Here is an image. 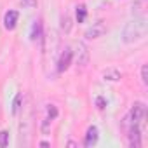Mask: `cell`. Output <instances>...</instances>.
<instances>
[{
  "instance_id": "13",
  "label": "cell",
  "mask_w": 148,
  "mask_h": 148,
  "mask_svg": "<svg viewBox=\"0 0 148 148\" xmlns=\"http://www.w3.org/2000/svg\"><path fill=\"white\" fill-rule=\"evenodd\" d=\"M9 145V132L7 131H0V146H7Z\"/></svg>"
},
{
  "instance_id": "7",
  "label": "cell",
  "mask_w": 148,
  "mask_h": 148,
  "mask_svg": "<svg viewBox=\"0 0 148 148\" xmlns=\"http://www.w3.org/2000/svg\"><path fill=\"white\" fill-rule=\"evenodd\" d=\"M18 18H19V14H18L16 11H9V12L5 14V18H4L5 28H7V30H14V28H16V23H18Z\"/></svg>"
},
{
  "instance_id": "6",
  "label": "cell",
  "mask_w": 148,
  "mask_h": 148,
  "mask_svg": "<svg viewBox=\"0 0 148 148\" xmlns=\"http://www.w3.org/2000/svg\"><path fill=\"white\" fill-rule=\"evenodd\" d=\"M77 61H79L80 66H86L87 61H89V51H87V47L84 44L77 45Z\"/></svg>"
},
{
  "instance_id": "1",
  "label": "cell",
  "mask_w": 148,
  "mask_h": 148,
  "mask_svg": "<svg viewBox=\"0 0 148 148\" xmlns=\"http://www.w3.org/2000/svg\"><path fill=\"white\" fill-rule=\"evenodd\" d=\"M145 35H146V18H145V16H139V18L131 19V21L124 26V32H122V38H124L125 44L138 42V40H141Z\"/></svg>"
},
{
  "instance_id": "11",
  "label": "cell",
  "mask_w": 148,
  "mask_h": 148,
  "mask_svg": "<svg viewBox=\"0 0 148 148\" xmlns=\"http://www.w3.org/2000/svg\"><path fill=\"white\" fill-rule=\"evenodd\" d=\"M86 16H87L86 5H79V7H77V21H79V23H84V21H86Z\"/></svg>"
},
{
  "instance_id": "17",
  "label": "cell",
  "mask_w": 148,
  "mask_h": 148,
  "mask_svg": "<svg viewBox=\"0 0 148 148\" xmlns=\"http://www.w3.org/2000/svg\"><path fill=\"white\" fill-rule=\"evenodd\" d=\"M98 105H99V108H105V101H103V99H101V98H99V99H98Z\"/></svg>"
},
{
  "instance_id": "8",
  "label": "cell",
  "mask_w": 148,
  "mask_h": 148,
  "mask_svg": "<svg viewBox=\"0 0 148 148\" xmlns=\"http://www.w3.org/2000/svg\"><path fill=\"white\" fill-rule=\"evenodd\" d=\"M96 143H98V129L96 127H89L87 134H86V139H84V145L86 146H94Z\"/></svg>"
},
{
  "instance_id": "4",
  "label": "cell",
  "mask_w": 148,
  "mask_h": 148,
  "mask_svg": "<svg viewBox=\"0 0 148 148\" xmlns=\"http://www.w3.org/2000/svg\"><path fill=\"white\" fill-rule=\"evenodd\" d=\"M129 145L134 148L141 146V131L139 125H129Z\"/></svg>"
},
{
  "instance_id": "10",
  "label": "cell",
  "mask_w": 148,
  "mask_h": 148,
  "mask_svg": "<svg viewBox=\"0 0 148 148\" xmlns=\"http://www.w3.org/2000/svg\"><path fill=\"white\" fill-rule=\"evenodd\" d=\"M40 35H42V23L40 21H35V25L32 28V40L40 38Z\"/></svg>"
},
{
  "instance_id": "3",
  "label": "cell",
  "mask_w": 148,
  "mask_h": 148,
  "mask_svg": "<svg viewBox=\"0 0 148 148\" xmlns=\"http://www.w3.org/2000/svg\"><path fill=\"white\" fill-rule=\"evenodd\" d=\"M105 32H106L105 23L103 21H98V23H92V26L86 32V37L87 38H99V37L105 35Z\"/></svg>"
},
{
  "instance_id": "2",
  "label": "cell",
  "mask_w": 148,
  "mask_h": 148,
  "mask_svg": "<svg viewBox=\"0 0 148 148\" xmlns=\"http://www.w3.org/2000/svg\"><path fill=\"white\" fill-rule=\"evenodd\" d=\"M145 117H146V106L143 103H134L132 108H131V113L127 117L129 125H141Z\"/></svg>"
},
{
  "instance_id": "12",
  "label": "cell",
  "mask_w": 148,
  "mask_h": 148,
  "mask_svg": "<svg viewBox=\"0 0 148 148\" xmlns=\"http://www.w3.org/2000/svg\"><path fill=\"white\" fill-rule=\"evenodd\" d=\"M58 117V108L54 105H47V119L49 120H54Z\"/></svg>"
},
{
  "instance_id": "5",
  "label": "cell",
  "mask_w": 148,
  "mask_h": 148,
  "mask_svg": "<svg viewBox=\"0 0 148 148\" xmlns=\"http://www.w3.org/2000/svg\"><path fill=\"white\" fill-rule=\"evenodd\" d=\"M71 58H73V52H71L70 49H64V52L61 54V58H59V61H58V70H59V71L68 70V66H70V63H71Z\"/></svg>"
},
{
  "instance_id": "15",
  "label": "cell",
  "mask_w": 148,
  "mask_h": 148,
  "mask_svg": "<svg viewBox=\"0 0 148 148\" xmlns=\"http://www.w3.org/2000/svg\"><path fill=\"white\" fill-rule=\"evenodd\" d=\"M61 28H63L64 32L70 30V18H63V25H61Z\"/></svg>"
},
{
  "instance_id": "14",
  "label": "cell",
  "mask_w": 148,
  "mask_h": 148,
  "mask_svg": "<svg viewBox=\"0 0 148 148\" xmlns=\"http://www.w3.org/2000/svg\"><path fill=\"white\" fill-rule=\"evenodd\" d=\"M19 110H21V94H18V96L14 98V106H12V113H14V115H18V113H19Z\"/></svg>"
},
{
  "instance_id": "16",
  "label": "cell",
  "mask_w": 148,
  "mask_h": 148,
  "mask_svg": "<svg viewBox=\"0 0 148 148\" xmlns=\"http://www.w3.org/2000/svg\"><path fill=\"white\" fill-rule=\"evenodd\" d=\"M141 80H143V84L146 86V82H148V79H146V64L141 68Z\"/></svg>"
},
{
  "instance_id": "9",
  "label": "cell",
  "mask_w": 148,
  "mask_h": 148,
  "mask_svg": "<svg viewBox=\"0 0 148 148\" xmlns=\"http://www.w3.org/2000/svg\"><path fill=\"white\" fill-rule=\"evenodd\" d=\"M120 77H122V73H120L119 70H115V68H108V70L103 71V79H105V80L117 82V80H120Z\"/></svg>"
}]
</instances>
